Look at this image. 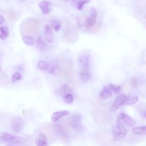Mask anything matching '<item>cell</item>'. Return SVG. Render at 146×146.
<instances>
[{
    "mask_svg": "<svg viewBox=\"0 0 146 146\" xmlns=\"http://www.w3.org/2000/svg\"><path fill=\"white\" fill-rule=\"evenodd\" d=\"M113 141H118L123 139L126 135L127 130L121 123L120 117L118 116L115 123L112 126Z\"/></svg>",
    "mask_w": 146,
    "mask_h": 146,
    "instance_id": "6da1fadb",
    "label": "cell"
},
{
    "mask_svg": "<svg viewBox=\"0 0 146 146\" xmlns=\"http://www.w3.org/2000/svg\"><path fill=\"white\" fill-rule=\"evenodd\" d=\"M0 139L7 143L20 144L25 141V139L21 136L12 135L6 132H0Z\"/></svg>",
    "mask_w": 146,
    "mask_h": 146,
    "instance_id": "7a4b0ae2",
    "label": "cell"
},
{
    "mask_svg": "<svg viewBox=\"0 0 146 146\" xmlns=\"http://www.w3.org/2000/svg\"><path fill=\"white\" fill-rule=\"evenodd\" d=\"M11 129L16 133L21 132L25 127V121L21 116H14L11 120Z\"/></svg>",
    "mask_w": 146,
    "mask_h": 146,
    "instance_id": "3957f363",
    "label": "cell"
},
{
    "mask_svg": "<svg viewBox=\"0 0 146 146\" xmlns=\"http://www.w3.org/2000/svg\"><path fill=\"white\" fill-rule=\"evenodd\" d=\"M128 96L124 94H120L115 99L113 103L110 107V110L112 112L116 111L121 106L125 104Z\"/></svg>",
    "mask_w": 146,
    "mask_h": 146,
    "instance_id": "277c9868",
    "label": "cell"
},
{
    "mask_svg": "<svg viewBox=\"0 0 146 146\" xmlns=\"http://www.w3.org/2000/svg\"><path fill=\"white\" fill-rule=\"evenodd\" d=\"M82 120V116L80 114L76 113L73 114L70 120V125L74 129H79L81 127L80 122Z\"/></svg>",
    "mask_w": 146,
    "mask_h": 146,
    "instance_id": "5b68a950",
    "label": "cell"
},
{
    "mask_svg": "<svg viewBox=\"0 0 146 146\" xmlns=\"http://www.w3.org/2000/svg\"><path fill=\"white\" fill-rule=\"evenodd\" d=\"M97 17V10L95 8L92 7L90 10V15L86 21V26L90 28L96 24V18Z\"/></svg>",
    "mask_w": 146,
    "mask_h": 146,
    "instance_id": "8992f818",
    "label": "cell"
},
{
    "mask_svg": "<svg viewBox=\"0 0 146 146\" xmlns=\"http://www.w3.org/2000/svg\"><path fill=\"white\" fill-rule=\"evenodd\" d=\"M79 63L80 71H89V56L87 55H83L79 58Z\"/></svg>",
    "mask_w": 146,
    "mask_h": 146,
    "instance_id": "52a82bcc",
    "label": "cell"
},
{
    "mask_svg": "<svg viewBox=\"0 0 146 146\" xmlns=\"http://www.w3.org/2000/svg\"><path fill=\"white\" fill-rule=\"evenodd\" d=\"M39 8L42 10L43 14H48L52 11L51 3L47 1H42L38 4Z\"/></svg>",
    "mask_w": 146,
    "mask_h": 146,
    "instance_id": "ba28073f",
    "label": "cell"
},
{
    "mask_svg": "<svg viewBox=\"0 0 146 146\" xmlns=\"http://www.w3.org/2000/svg\"><path fill=\"white\" fill-rule=\"evenodd\" d=\"M71 90L68 87L67 83L63 84L62 86H60L59 88H56L55 91V93L57 95L61 96H63L64 95L67 94H71Z\"/></svg>",
    "mask_w": 146,
    "mask_h": 146,
    "instance_id": "9c48e42d",
    "label": "cell"
},
{
    "mask_svg": "<svg viewBox=\"0 0 146 146\" xmlns=\"http://www.w3.org/2000/svg\"><path fill=\"white\" fill-rule=\"evenodd\" d=\"M119 116L120 117L121 121H123L125 124H126L128 126H133L135 125V121L131 117L128 116L127 114L125 113H121Z\"/></svg>",
    "mask_w": 146,
    "mask_h": 146,
    "instance_id": "30bf717a",
    "label": "cell"
},
{
    "mask_svg": "<svg viewBox=\"0 0 146 146\" xmlns=\"http://www.w3.org/2000/svg\"><path fill=\"white\" fill-rule=\"evenodd\" d=\"M112 95V91L107 86H104L99 94V98L102 99H110Z\"/></svg>",
    "mask_w": 146,
    "mask_h": 146,
    "instance_id": "8fae6325",
    "label": "cell"
},
{
    "mask_svg": "<svg viewBox=\"0 0 146 146\" xmlns=\"http://www.w3.org/2000/svg\"><path fill=\"white\" fill-rule=\"evenodd\" d=\"M68 114H69V112L67 110H62V111H56L52 113L51 119L52 121L55 122V121H57L62 117L68 115Z\"/></svg>",
    "mask_w": 146,
    "mask_h": 146,
    "instance_id": "7c38bea8",
    "label": "cell"
},
{
    "mask_svg": "<svg viewBox=\"0 0 146 146\" xmlns=\"http://www.w3.org/2000/svg\"><path fill=\"white\" fill-rule=\"evenodd\" d=\"M45 38L48 43H52L54 41V37L52 35V27L50 25H46L44 26Z\"/></svg>",
    "mask_w": 146,
    "mask_h": 146,
    "instance_id": "4fadbf2b",
    "label": "cell"
},
{
    "mask_svg": "<svg viewBox=\"0 0 146 146\" xmlns=\"http://www.w3.org/2000/svg\"><path fill=\"white\" fill-rule=\"evenodd\" d=\"M92 78V75L89 71H80V79L83 82H88Z\"/></svg>",
    "mask_w": 146,
    "mask_h": 146,
    "instance_id": "5bb4252c",
    "label": "cell"
},
{
    "mask_svg": "<svg viewBox=\"0 0 146 146\" xmlns=\"http://www.w3.org/2000/svg\"><path fill=\"white\" fill-rule=\"evenodd\" d=\"M9 30L7 26H0V39L1 40H5L9 36Z\"/></svg>",
    "mask_w": 146,
    "mask_h": 146,
    "instance_id": "9a60e30c",
    "label": "cell"
},
{
    "mask_svg": "<svg viewBox=\"0 0 146 146\" xmlns=\"http://www.w3.org/2000/svg\"><path fill=\"white\" fill-rule=\"evenodd\" d=\"M50 66V63L44 60H39L36 64V67L40 70L47 72Z\"/></svg>",
    "mask_w": 146,
    "mask_h": 146,
    "instance_id": "2e32d148",
    "label": "cell"
},
{
    "mask_svg": "<svg viewBox=\"0 0 146 146\" xmlns=\"http://www.w3.org/2000/svg\"><path fill=\"white\" fill-rule=\"evenodd\" d=\"M36 44L37 48L41 51H43L45 50L46 48V43L44 40V39L42 36H39L36 40Z\"/></svg>",
    "mask_w": 146,
    "mask_h": 146,
    "instance_id": "e0dca14e",
    "label": "cell"
},
{
    "mask_svg": "<svg viewBox=\"0 0 146 146\" xmlns=\"http://www.w3.org/2000/svg\"><path fill=\"white\" fill-rule=\"evenodd\" d=\"M133 133L140 135H146V125L142 127H133L132 129Z\"/></svg>",
    "mask_w": 146,
    "mask_h": 146,
    "instance_id": "ac0fdd59",
    "label": "cell"
},
{
    "mask_svg": "<svg viewBox=\"0 0 146 146\" xmlns=\"http://www.w3.org/2000/svg\"><path fill=\"white\" fill-rule=\"evenodd\" d=\"M138 100H139V97L137 95L128 96L125 104L131 106L136 104L138 102Z\"/></svg>",
    "mask_w": 146,
    "mask_h": 146,
    "instance_id": "d6986e66",
    "label": "cell"
},
{
    "mask_svg": "<svg viewBox=\"0 0 146 146\" xmlns=\"http://www.w3.org/2000/svg\"><path fill=\"white\" fill-rule=\"evenodd\" d=\"M22 39L26 44L30 46L34 45L35 43V40L34 38L30 36H23Z\"/></svg>",
    "mask_w": 146,
    "mask_h": 146,
    "instance_id": "ffe728a7",
    "label": "cell"
},
{
    "mask_svg": "<svg viewBox=\"0 0 146 146\" xmlns=\"http://www.w3.org/2000/svg\"><path fill=\"white\" fill-rule=\"evenodd\" d=\"M63 101L67 104H71L74 102V97L71 94H67L63 96Z\"/></svg>",
    "mask_w": 146,
    "mask_h": 146,
    "instance_id": "44dd1931",
    "label": "cell"
},
{
    "mask_svg": "<svg viewBox=\"0 0 146 146\" xmlns=\"http://www.w3.org/2000/svg\"><path fill=\"white\" fill-rule=\"evenodd\" d=\"M58 68V64L55 62H52L51 63H50L49 68L47 72L51 74H54L55 70Z\"/></svg>",
    "mask_w": 146,
    "mask_h": 146,
    "instance_id": "7402d4cb",
    "label": "cell"
},
{
    "mask_svg": "<svg viewBox=\"0 0 146 146\" xmlns=\"http://www.w3.org/2000/svg\"><path fill=\"white\" fill-rule=\"evenodd\" d=\"M111 91H112L113 92H115V94H118L119 93V92L121 90V87L119 85H114L113 84L110 83L108 84L107 86Z\"/></svg>",
    "mask_w": 146,
    "mask_h": 146,
    "instance_id": "603a6c76",
    "label": "cell"
},
{
    "mask_svg": "<svg viewBox=\"0 0 146 146\" xmlns=\"http://www.w3.org/2000/svg\"><path fill=\"white\" fill-rule=\"evenodd\" d=\"M90 2V0H79L77 4V9L78 10H82L83 6Z\"/></svg>",
    "mask_w": 146,
    "mask_h": 146,
    "instance_id": "cb8c5ba5",
    "label": "cell"
},
{
    "mask_svg": "<svg viewBox=\"0 0 146 146\" xmlns=\"http://www.w3.org/2000/svg\"><path fill=\"white\" fill-rule=\"evenodd\" d=\"M52 26L53 28L55 29L56 31H59L60 27V23L58 20L56 19H54L52 21Z\"/></svg>",
    "mask_w": 146,
    "mask_h": 146,
    "instance_id": "d4e9b609",
    "label": "cell"
},
{
    "mask_svg": "<svg viewBox=\"0 0 146 146\" xmlns=\"http://www.w3.org/2000/svg\"><path fill=\"white\" fill-rule=\"evenodd\" d=\"M22 78L21 74L19 72H15L13 76H12V82L13 83H15L18 80H20Z\"/></svg>",
    "mask_w": 146,
    "mask_h": 146,
    "instance_id": "484cf974",
    "label": "cell"
},
{
    "mask_svg": "<svg viewBox=\"0 0 146 146\" xmlns=\"http://www.w3.org/2000/svg\"><path fill=\"white\" fill-rule=\"evenodd\" d=\"M88 29H89V30L90 32L95 33H98L100 31V26L99 24H95Z\"/></svg>",
    "mask_w": 146,
    "mask_h": 146,
    "instance_id": "4316f807",
    "label": "cell"
},
{
    "mask_svg": "<svg viewBox=\"0 0 146 146\" xmlns=\"http://www.w3.org/2000/svg\"><path fill=\"white\" fill-rule=\"evenodd\" d=\"M130 82L132 88H135L138 86L139 84V79L136 77H132L130 79Z\"/></svg>",
    "mask_w": 146,
    "mask_h": 146,
    "instance_id": "83f0119b",
    "label": "cell"
},
{
    "mask_svg": "<svg viewBox=\"0 0 146 146\" xmlns=\"http://www.w3.org/2000/svg\"><path fill=\"white\" fill-rule=\"evenodd\" d=\"M35 142H36V146H47V141L43 140L39 137L36 139Z\"/></svg>",
    "mask_w": 146,
    "mask_h": 146,
    "instance_id": "f1b7e54d",
    "label": "cell"
},
{
    "mask_svg": "<svg viewBox=\"0 0 146 146\" xmlns=\"http://www.w3.org/2000/svg\"><path fill=\"white\" fill-rule=\"evenodd\" d=\"M39 138L43 140H45V141H47V138H46V136H45L44 134L42 133H40L39 134Z\"/></svg>",
    "mask_w": 146,
    "mask_h": 146,
    "instance_id": "f546056e",
    "label": "cell"
},
{
    "mask_svg": "<svg viewBox=\"0 0 146 146\" xmlns=\"http://www.w3.org/2000/svg\"><path fill=\"white\" fill-rule=\"evenodd\" d=\"M140 115H141V116L142 117L146 118V110L143 111L140 113Z\"/></svg>",
    "mask_w": 146,
    "mask_h": 146,
    "instance_id": "4dcf8cb0",
    "label": "cell"
},
{
    "mask_svg": "<svg viewBox=\"0 0 146 146\" xmlns=\"http://www.w3.org/2000/svg\"><path fill=\"white\" fill-rule=\"evenodd\" d=\"M4 22H5V19H4L3 17L0 14V25L1 24H2Z\"/></svg>",
    "mask_w": 146,
    "mask_h": 146,
    "instance_id": "1f68e13d",
    "label": "cell"
},
{
    "mask_svg": "<svg viewBox=\"0 0 146 146\" xmlns=\"http://www.w3.org/2000/svg\"><path fill=\"white\" fill-rule=\"evenodd\" d=\"M78 1H79V0H72V3L73 5H75L76 4L77 5Z\"/></svg>",
    "mask_w": 146,
    "mask_h": 146,
    "instance_id": "d6a6232c",
    "label": "cell"
},
{
    "mask_svg": "<svg viewBox=\"0 0 146 146\" xmlns=\"http://www.w3.org/2000/svg\"><path fill=\"white\" fill-rule=\"evenodd\" d=\"M7 146H17V145H8Z\"/></svg>",
    "mask_w": 146,
    "mask_h": 146,
    "instance_id": "836d02e7",
    "label": "cell"
},
{
    "mask_svg": "<svg viewBox=\"0 0 146 146\" xmlns=\"http://www.w3.org/2000/svg\"><path fill=\"white\" fill-rule=\"evenodd\" d=\"M1 70V67H0V71Z\"/></svg>",
    "mask_w": 146,
    "mask_h": 146,
    "instance_id": "e575fe53",
    "label": "cell"
},
{
    "mask_svg": "<svg viewBox=\"0 0 146 146\" xmlns=\"http://www.w3.org/2000/svg\"><path fill=\"white\" fill-rule=\"evenodd\" d=\"M22 1H25V0H22Z\"/></svg>",
    "mask_w": 146,
    "mask_h": 146,
    "instance_id": "d590c367",
    "label": "cell"
},
{
    "mask_svg": "<svg viewBox=\"0 0 146 146\" xmlns=\"http://www.w3.org/2000/svg\"><path fill=\"white\" fill-rule=\"evenodd\" d=\"M65 1H68V0H65Z\"/></svg>",
    "mask_w": 146,
    "mask_h": 146,
    "instance_id": "8d00e7d4",
    "label": "cell"
}]
</instances>
